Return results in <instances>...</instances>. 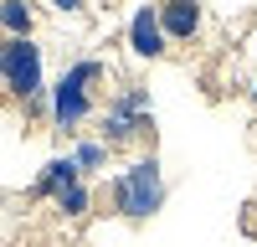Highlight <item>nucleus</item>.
<instances>
[{"instance_id":"5","label":"nucleus","mask_w":257,"mask_h":247,"mask_svg":"<svg viewBox=\"0 0 257 247\" xmlns=\"http://www.w3.org/2000/svg\"><path fill=\"white\" fill-rule=\"evenodd\" d=\"M165 26H160V6H139L134 16H128V47H134V57L144 62H155L165 52Z\"/></svg>"},{"instance_id":"12","label":"nucleus","mask_w":257,"mask_h":247,"mask_svg":"<svg viewBox=\"0 0 257 247\" xmlns=\"http://www.w3.org/2000/svg\"><path fill=\"white\" fill-rule=\"evenodd\" d=\"M252 103H257V77H252Z\"/></svg>"},{"instance_id":"9","label":"nucleus","mask_w":257,"mask_h":247,"mask_svg":"<svg viewBox=\"0 0 257 247\" xmlns=\"http://www.w3.org/2000/svg\"><path fill=\"white\" fill-rule=\"evenodd\" d=\"M52 201H57V211H62V216H88V211H93V191H88L82 180L62 185V191H57Z\"/></svg>"},{"instance_id":"4","label":"nucleus","mask_w":257,"mask_h":247,"mask_svg":"<svg viewBox=\"0 0 257 247\" xmlns=\"http://www.w3.org/2000/svg\"><path fill=\"white\" fill-rule=\"evenodd\" d=\"M144 129H149V93L134 82V88H123L108 103V113H103V144H128Z\"/></svg>"},{"instance_id":"7","label":"nucleus","mask_w":257,"mask_h":247,"mask_svg":"<svg viewBox=\"0 0 257 247\" xmlns=\"http://www.w3.org/2000/svg\"><path fill=\"white\" fill-rule=\"evenodd\" d=\"M72 180H82V170H77V160H72V155H62V160H52L47 170L36 175V185H31V196H47V201H52V196L62 191V185H72Z\"/></svg>"},{"instance_id":"11","label":"nucleus","mask_w":257,"mask_h":247,"mask_svg":"<svg viewBox=\"0 0 257 247\" xmlns=\"http://www.w3.org/2000/svg\"><path fill=\"white\" fill-rule=\"evenodd\" d=\"M52 6H57V11H77L82 0H52Z\"/></svg>"},{"instance_id":"8","label":"nucleus","mask_w":257,"mask_h":247,"mask_svg":"<svg viewBox=\"0 0 257 247\" xmlns=\"http://www.w3.org/2000/svg\"><path fill=\"white\" fill-rule=\"evenodd\" d=\"M36 11L31 0H0V36H31Z\"/></svg>"},{"instance_id":"1","label":"nucleus","mask_w":257,"mask_h":247,"mask_svg":"<svg viewBox=\"0 0 257 247\" xmlns=\"http://www.w3.org/2000/svg\"><path fill=\"white\" fill-rule=\"evenodd\" d=\"M108 201H113L118 216L149 221V216L165 206V170H160V160H155V155H139L128 170H118L113 185H108Z\"/></svg>"},{"instance_id":"3","label":"nucleus","mask_w":257,"mask_h":247,"mask_svg":"<svg viewBox=\"0 0 257 247\" xmlns=\"http://www.w3.org/2000/svg\"><path fill=\"white\" fill-rule=\"evenodd\" d=\"M0 88L16 103L36 108L47 93V67H41V47L31 36H0Z\"/></svg>"},{"instance_id":"6","label":"nucleus","mask_w":257,"mask_h":247,"mask_svg":"<svg viewBox=\"0 0 257 247\" xmlns=\"http://www.w3.org/2000/svg\"><path fill=\"white\" fill-rule=\"evenodd\" d=\"M160 26L170 41H196L206 26V11L201 0H160Z\"/></svg>"},{"instance_id":"2","label":"nucleus","mask_w":257,"mask_h":247,"mask_svg":"<svg viewBox=\"0 0 257 247\" xmlns=\"http://www.w3.org/2000/svg\"><path fill=\"white\" fill-rule=\"evenodd\" d=\"M93 82H103V62H72L67 72H62L52 82V124H57V134H77L82 124H88L93 113Z\"/></svg>"},{"instance_id":"10","label":"nucleus","mask_w":257,"mask_h":247,"mask_svg":"<svg viewBox=\"0 0 257 247\" xmlns=\"http://www.w3.org/2000/svg\"><path fill=\"white\" fill-rule=\"evenodd\" d=\"M108 150H113V144H103V139H77L72 160H77L82 175H93V170H103V165H108Z\"/></svg>"}]
</instances>
